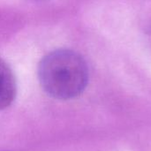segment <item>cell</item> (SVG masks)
I'll return each instance as SVG.
<instances>
[{
	"instance_id": "cell-2",
	"label": "cell",
	"mask_w": 151,
	"mask_h": 151,
	"mask_svg": "<svg viewBox=\"0 0 151 151\" xmlns=\"http://www.w3.org/2000/svg\"><path fill=\"white\" fill-rule=\"evenodd\" d=\"M16 96L14 75L8 65L0 58V110L9 107Z\"/></svg>"
},
{
	"instance_id": "cell-1",
	"label": "cell",
	"mask_w": 151,
	"mask_h": 151,
	"mask_svg": "<svg viewBox=\"0 0 151 151\" xmlns=\"http://www.w3.org/2000/svg\"><path fill=\"white\" fill-rule=\"evenodd\" d=\"M38 79L51 97L69 100L81 95L88 82V68L77 52L61 49L48 53L41 60Z\"/></svg>"
}]
</instances>
